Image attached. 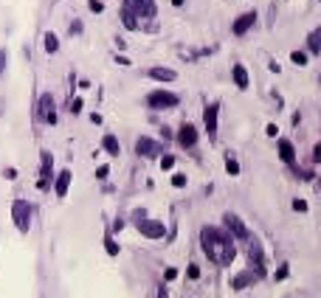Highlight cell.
I'll use <instances>...</instances> for the list:
<instances>
[{
	"mask_svg": "<svg viewBox=\"0 0 321 298\" xmlns=\"http://www.w3.org/2000/svg\"><path fill=\"white\" fill-rule=\"evenodd\" d=\"M290 59H293V65H307V54L304 51H293Z\"/></svg>",
	"mask_w": 321,
	"mask_h": 298,
	"instance_id": "cell-24",
	"label": "cell"
},
{
	"mask_svg": "<svg viewBox=\"0 0 321 298\" xmlns=\"http://www.w3.org/2000/svg\"><path fill=\"white\" fill-rule=\"evenodd\" d=\"M149 76L158 82H175L178 79V73H175L172 68H149Z\"/></svg>",
	"mask_w": 321,
	"mask_h": 298,
	"instance_id": "cell-15",
	"label": "cell"
},
{
	"mask_svg": "<svg viewBox=\"0 0 321 298\" xmlns=\"http://www.w3.org/2000/svg\"><path fill=\"white\" fill-rule=\"evenodd\" d=\"M130 14H141V17H155L158 9H155V0H127L124 6Z\"/></svg>",
	"mask_w": 321,
	"mask_h": 298,
	"instance_id": "cell-6",
	"label": "cell"
},
{
	"mask_svg": "<svg viewBox=\"0 0 321 298\" xmlns=\"http://www.w3.org/2000/svg\"><path fill=\"white\" fill-rule=\"evenodd\" d=\"M158 298H166V287H160L158 290Z\"/></svg>",
	"mask_w": 321,
	"mask_h": 298,
	"instance_id": "cell-33",
	"label": "cell"
},
{
	"mask_svg": "<svg viewBox=\"0 0 321 298\" xmlns=\"http://www.w3.org/2000/svg\"><path fill=\"white\" fill-rule=\"evenodd\" d=\"M3 73H6V51L0 48V76H3Z\"/></svg>",
	"mask_w": 321,
	"mask_h": 298,
	"instance_id": "cell-29",
	"label": "cell"
},
{
	"mask_svg": "<svg viewBox=\"0 0 321 298\" xmlns=\"http://www.w3.org/2000/svg\"><path fill=\"white\" fill-rule=\"evenodd\" d=\"M172 186L175 189H183L186 186V174H172Z\"/></svg>",
	"mask_w": 321,
	"mask_h": 298,
	"instance_id": "cell-26",
	"label": "cell"
},
{
	"mask_svg": "<svg viewBox=\"0 0 321 298\" xmlns=\"http://www.w3.org/2000/svg\"><path fill=\"white\" fill-rule=\"evenodd\" d=\"M136 152L138 155H144V158H155V155L163 152V147H160L158 141H152V138H138L136 141Z\"/></svg>",
	"mask_w": 321,
	"mask_h": 298,
	"instance_id": "cell-7",
	"label": "cell"
},
{
	"mask_svg": "<svg viewBox=\"0 0 321 298\" xmlns=\"http://www.w3.org/2000/svg\"><path fill=\"white\" fill-rule=\"evenodd\" d=\"M226 228H229L231 239H251V234H248V228H245V222H242L237 214H226Z\"/></svg>",
	"mask_w": 321,
	"mask_h": 298,
	"instance_id": "cell-5",
	"label": "cell"
},
{
	"mask_svg": "<svg viewBox=\"0 0 321 298\" xmlns=\"http://www.w3.org/2000/svg\"><path fill=\"white\" fill-rule=\"evenodd\" d=\"M253 23H256V14H253V12H245L242 17H237V20H234L231 31H234V37H245V34H248V28H253Z\"/></svg>",
	"mask_w": 321,
	"mask_h": 298,
	"instance_id": "cell-8",
	"label": "cell"
},
{
	"mask_svg": "<svg viewBox=\"0 0 321 298\" xmlns=\"http://www.w3.org/2000/svg\"><path fill=\"white\" fill-rule=\"evenodd\" d=\"M88 6H91V12H96V14L104 12V3H102V0H88Z\"/></svg>",
	"mask_w": 321,
	"mask_h": 298,
	"instance_id": "cell-27",
	"label": "cell"
},
{
	"mask_svg": "<svg viewBox=\"0 0 321 298\" xmlns=\"http://www.w3.org/2000/svg\"><path fill=\"white\" fill-rule=\"evenodd\" d=\"M102 149L107 152V155H118V152H121V144H118L115 135H104L102 138Z\"/></svg>",
	"mask_w": 321,
	"mask_h": 298,
	"instance_id": "cell-17",
	"label": "cell"
},
{
	"mask_svg": "<svg viewBox=\"0 0 321 298\" xmlns=\"http://www.w3.org/2000/svg\"><path fill=\"white\" fill-rule=\"evenodd\" d=\"M226 172H229L231 177H237V174H240V163L234 161V158H229V161H226Z\"/></svg>",
	"mask_w": 321,
	"mask_h": 298,
	"instance_id": "cell-23",
	"label": "cell"
},
{
	"mask_svg": "<svg viewBox=\"0 0 321 298\" xmlns=\"http://www.w3.org/2000/svg\"><path fill=\"white\" fill-rule=\"evenodd\" d=\"M200 245H203V251H206L208 259L214 264H223V267L231 264L234 256H237L234 239H231L229 234H223L220 228H203L200 231Z\"/></svg>",
	"mask_w": 321,
	"mask_h": 298,
	"instance_id": "cell-1",
	"label": "cell"
},
{
	"mask_svg": "<svg viewBox=\"0 0 321 298\" xmlns=\"http://www.w3.org/2000/svg\"><path fill=\"white\" fill-rule=\"evenodd\" d=\"M200 276V267L197 264H189V278H197Z\"/></svg>",
	"mask_w": 321,
	"mask_h": 298,
	"instance_id": "cell-31",
	"label": "cell"
},
{
	"mask_svg": "<svg viewBox=\"0 0 321 298\" xmlns=\"http://www.w3.org/2000/svg\"><path fill=\"white\" fill-rule=\"evenodd\" d=\"M231 76H234V85H237L240 90H245V87H248V70L242 68L240 62H237V65L231 68Z\"/></svg>",
	"mask_w": 321,
	"mask_h": 298,
	"instance_id": "cell-13",
	"label": "cell"
},
{
	"mask_svg": "<svg viewBox=\"0 0 321 298\" xmlns=\"http://www.w3.org/2000/svg\"><path fill=\"white\" fill-rule=\"evenodd\" d=\"M121 23H124L127 28H138V20H136V17H133L130 12H127V9L121 12Z\"/></svg>",
	"mask_w": 321,
	"mask_h": 298,
	"instance_id": "cell-22",
	"label": "cell"
},
{
	"mask_svg": "<svg viewBox=\"0 0 321 298\" xmlns=\"http://www.w3.org/2000/svg\"><path fill=\"white\" fill-rule=\"evenodd\" d=\"M70 110H73V113H79V110H82V99H73V104H70Z\"/></svg>",
	"mask_w": 321,
	"mask_h": 298,
	"instance_id": "cell-32",
	"label": "cell"
},
{
	"mask_svg": "<svg viewBox=\"0 0 321 298\" xmlns=\"http://www.w3.org/2000/svg\"><path fill=\"white\" fill-rule=\"evenodd\" d=\"M147 104L152 110H172V107H178V96L169 90H152L147 96Z\"/></svg>",
	"mask_w": 321,
	"mask_h": 298,
	"instance_id": "cell-4",
	"label": "cell"
},
{
	"mask_svg": "<svg viewBox=\"0 0 321 298\" xmlns=\"http://www.w3.org/2000/svg\"><path fill=\"white\" fill-rule=\"evenodd\" d=\"M293 208H296V211H307V203H304V200H293Z\"/></svg>",
	"mask_w": 321,
	"mask_h": 298,
	"instance_id": "cell-30",
	"label": "cell"
},
{
	"mask_svg": "<svg viewBox=\"0 0 321 298\" xmlns=\"http://www.w3.org/2000/svg\"><path fill=\"white\" fill-rule=\"evenodd\" d=\"M12 217H14V225L20 234H28L31 228V206L25 200H14L12 203Z\"/></svg>",
	"mask_w": 321,
	"mask_h": 298,
	"instance_id": "cell-2",
	"label": "cell"
},
{
	"mask_svg": "<svg viewBox=\"0 0 321 298\" xmlns=\"http://www.w3.org/2000/svg\"><path fill=\"white\" fill-rule=\"evenodd\" d=\"M51 155L43 152V180H40V189H48V177H51Z\"/></svg>",
	"mask_w": 321,
	"mask_h": 298,
	"instance_id": "cell-18",
	"label": "cell"
},
{
	"mask_svg": "<svg viewBox=\"0 0 321 298\" xmlns=\"http://www.w3.org/2000/svg\"><path fill=\"white\" fill-rule=\"evenodd\" d=\"M248 256H251V259L259 264V267L265 264V256H262V245H259V239H248Z\"/></svg>",
	"mask_w": 321,
	"mask_h": 298,
	"instance_id": "cell-16",
	"label": "cell"
},
{
	"mask_svg": "<svg viewBox=\"0 0 321 298\" xmlns=\"http://www.w3.org/2000/svg\"><path fill=\"white\" fill-rule=\"evenodd\" d=\"M178 144L181 147H195L197 144V129L192 124H183L181 129H178Z\"/></svg>",
	"mask_w": 321,
	"mask_h": 298,
	"instance_id": "cell-11",
	"label": "cell"
},
{
	"mask_svg": "<svg viewBox=\"0 0 321 298\" xmlns=\"http://www.w3.org/2000/svg\"><path fill=\"white\" fill-rule=\"evenodd\" d=\"M217 113H220V104H208L206 110H203V124H206L208 138L217 135Z\"/></svg>",
	"mask_w": 321,
	"mask_h": 298,
	"instance_id": "cell-9",
	"label": "cell"
},
{
	"mask_svg": "<svg viewBox=\"0 0 321 298\" xmlns=\"http://www.w3.org/2000/svg\"><path fill=\"white\" fill-rule=\"evenodd\" d=\"M321 31H313V34H310V54H313V57H319L321 54Z\"/></svg>",
	"mask_w": 321,
	"mask_h": 298,
	"instance_id": "cell-19",
	"label": "cell"
},
{
	"mask_svg": "<svg viewBox=\"0 0 321 298\" xmlns=\"http://www.w3.org/2000/svg\"><path fill=\"white\" fill-rule=\"evenodd\" d=\"M70 177H73V172H70V169H62V172H59L57 183H54V192H57V197H65V194H68Z\"/></svg>",
	"mask_w": 321,
	"mask_h": 298,
	"instance_id": "cell-12",
	"label": "cell"
},
{
	"mask_svg": "<svg viewBox=\"0 0 321 298\" xmlns=\"http://www.w3.org/2000/svg\"><path fill=\"white\" fill-rule=\"evenodd\" d=\"M279 158H282L285 163H293V161H296V149H293V144H290V141H285V138L279 141Z\"/></svg>",
	"mask_w": 321,
	"mask_h": 298,
	"instance_id": "cell-14",
	"label": "cell"
},
{
	"mask_svg": "<svg viewBox=\"0 0 321 298\" xmlns=\"http://www.w3.org/2000/svg\"><path fill=\"white\" fill-rule=\"evenodd\" d=\"M104 251L110 253V256H118V245H115V242L110 239V236H107V239H104Z\"/></svg>",
	"mask_w": 321,
	"mask_h": 298,
	"instance_id": "cell-25",
	"label": "cell"
},
{
	"mask_svg": "<svg viewBox=\"0 0 321 298\" xmlns=\"http://www.w3.org/2000/svg\"><path fill=\"white\" fill-rule=\"evenodd\" d=\"M40 118L48 121V124H57V113H54V99H51V93H46V96L40 99Z\"/></svg>",
	"mask_w": 321,
	"mask_h": 298,
	"instance_id": "cell-10",
	"label": "cell"
},
{
	"mask_svg": "<svg viewBox=\"0 0 321 298\" xmlns=\"http://www.w3.org/2000/svg\"><path fill=\"white\" fill-rule=\"evenodd\" d=\"M57 48H59V40H57V34H51V31H48V34H46V51H48V54H54Z\"/></svg>",
	"mask_w": 321,
	"mask_h": 298,
	"instance_id": "cell-20",
	"label": "cell"
},
{
	"mask_svg": "<svg viewBox=\"0 0 321 298\" xmlns=\"http://www.w3.org/2000/svg\"><path fill=\"white\" fill-rule=\"evenodd\" d=\"M160 166H163V169H172V166H175V158H172V155H163V158H160Z\"/></svg>",
	"mask_w": 321,
	"mask_h": 298,
	"instance_id": "cell-28",
	"label": "cell"
},
{
	"mask_svg": "<svg viewBox=\"0 0 321 298\" xmlns=\"http://www.w3.org/2000/svg\"><path fill=\"white\" fill-rule=\"evenodd\" d=\"M172 6H183V0H172Z\"/></svg>",
	"mask_w": 321,
	"mask_h": 298,
	"instance_id": "cell-34",
	"label": "cell"
},
{
	"mask_svg": "<svg viewBox=\"0 0 321 298\" xmlns=\"http://www.w3.org/2000/svg\"><path fill=\"white\" fill-rule=\"evenodd\" d=\"M248 281H251V273H240L234 281H231V287H237V290H242V287H248Z\"/></svg>",
	"mask_w": 321,
	"mask_h": 298,
	"instance_id": "cell-21",
	"label": "cell"
},
{
	"mask_svg": "<svg viewBox=\"0 0 321 298\" xmlns=\"http://www.w3.org/2000/svg\"><path fill=\"white\" fill-rule=\"evenodd\" d=\"M136 225H138V231H141L147 239H163V236H166V228H163V222L147 219L144 214H136Z\"/></svg>",
	"mask_w": 321,
	"mask_h": 298,
	"instance_id": "cell-3",
	"label": "cell"
}]
</instances>
